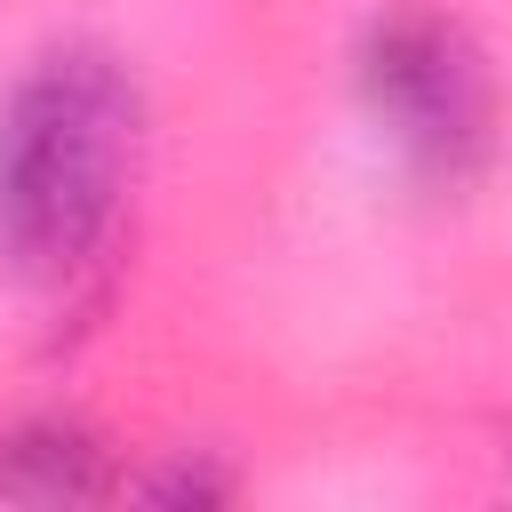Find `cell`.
<instances>
[{
    "instance_id": "6da1fadb",
    "label": "cell",
    "mask_w": 512,
    "mask_h": 512,
    "mask_svg": "<svg viewBox=\"0 0 512 512\" xmlns=\"http://www.w3.org/2000/svg\"><path fill=\"white\" fill-rule=\"evenodd\" d=\"M144 144L128 72L96 48L40 56L0 112V256L32 288H64L120 224Z\"/></svg>"
},
{
    "instance_id": "7a4b0ae2",
    "label": "cell",
    "mask_w": 512,
    "mask_h": 512,
    "mask_svg": "<svg viewBox=\"0 0 512 512\" xmlns=\"http://www.w3.org/2000/svg\"><path fill=\"white\" fill-rule=\"evenodd\" d=\"M360 104L416 176L464 184L496 144V80L464 24L392 8L360 40Z\"/></svg>"
},
{
    "instance_id": "3957f363",
    "label": "cell",
    "mask_w": 512,
    "mask_h": 512,
    "mask_svg": "<svg viewBox=\"0 0 512 512\" xmlns=\"http://www.w3.org/2000/svg\"><path fill=\"white\" fill-rule=\"evenodd\" d=\"M0 488H8V496H96V488H104L96 440H80L72 424L8 432V440H0Z\"/></svg>"
}]
</instances>
